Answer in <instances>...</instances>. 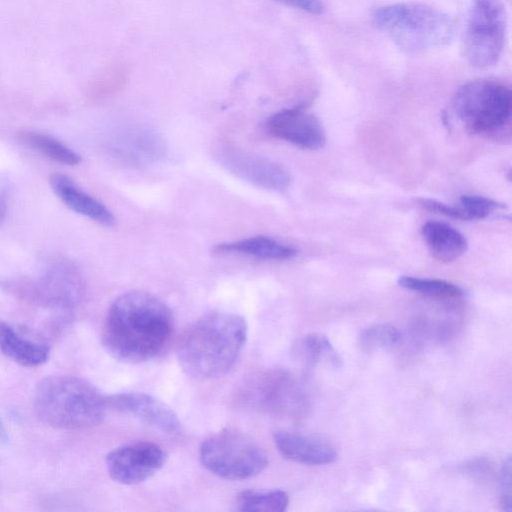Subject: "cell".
<instances>
[{
  "instance_id": "cell-22",
  "label": "cell",
  "mask_w": 512,
  "mask_h": 512,
  "mask_svg": "<svg viewBox=\"0 0 512 512\" xmlns=\"http://www.w3.org/2000/svg\"><path fill=\"white\" fill-rule=\"evenodd\" d=\"M397 282L404 289L434 297L457 298L463 295L459 286L441 279L401 276Z\"/></svg>"
},
{
  "instance_id": "cell-15",
  "label": "cell",
  "mask_w": 512,
  "mask_h": 512,
  "mask_svg": "<svg viewBox=\"0 0 512 512\" xmlns=\"http://www.w3.org/2000/svg\"><path fill=\"white\" fill-rule=\"evenodd\" d=\"M50 185L58 198L71 210L104 226H112L115 218L111 211L97 199L83 191L71 178L55 173Z\"/></svg>"
},
{
  "instance_id": "cell-26",
  "label": "cell",
  "mask_w": 512,
  "mask_h": 512,
  "mask_svg": "<svg viewBox=\"0 0 512 512\" xmlns=\"http://www.w3.org/2000/svg\"><path fill=\"white\" fill-rule=\"evenodd\" d=\"M287 6L301 10L303 12L321 15L324 11V5L321 0H276Z\"/></svg>"
},
{
  "instance_id": "cell-17",
  "label": "cell",
  "mask_w": 512,
  "mask_h": 512,
  "mask_svg": "<svg viewBox=\"0 0 512 512\" xmlns=\"http://www.w3.org/2000/svg\"><path fill=\"white\" fill-rule=\"evenodd\" d=\"M0 350L24 367H37L49 358V348L19 335L9 324L0 322Z\"/></svg>"
},
{
  "instance_id": "cell-3",
  "label": "cell",
  "mask_w": 512,
  "mask_h": 512,
  "mask_svg": "<svg viewBox=\"0 0 512 512\" xmlns=\"http://www.w3.org/2000/svg\"><path fill=\"white\" fill-rule=\"evenodd\" d=\"M34 409L45 424L62 430L89 428L105 415L107 398L85 379L54 375L41 380L34 393Z\"/></svg>"
},
{
  "instance_id": "cell-19",
  "label": "cell",
  "mask_w": 512,
  "mask_h": 512,
  "mask_svg": "<svg viewBox=\"0 0 512 512\" xmlns=\"http://www.w3.org/2000/svg\"><path fill=\"white\" fill-rule=\"evenodd\" d=\"M289 505V496L283 490H245L236 498V509L242 512H283Z\"/></svg>"
},
{
  "instance_id": "cell-12",
  "label": "cell",
  "mask_w": 512,
  "mask_h": 512,
  "mask_svg": "<svg viewBox=\"0 0 512 512\" xmlns=\"http://www.w3.org/2000/svg\"><path fill=\"white\" fill-rule=\"evenodd\" d=\"M107 398V407L132 416L168 435H179L182 424L171 407L160 399L142 392H125Z\"/></svg>"
},
{
  "instance_id": "cell-13",
  "label": "cell",
  "mask_w": 512,
  "mask_h": 512,
  "mask_svg": "<svg viewBox=\"0 0 512 512\" xmlns=\"http://www.w3.org/2000/svg\"><path fill=\"white\" fill-rule=\"evenodd\" d=\"M274 137L302 149L316 150L324 146L325 130L320 120L303 106L282 109L271 115L266 123Z\"/></svg>"
},
{
  "instance_id": "cell-1",
  "label": "cell",
  "mask_w": 512,
  "mask_h": 512,
  "mask_svg": "<svg viewBox=\"0 0 512 512\" xmlns=\"http://www.w3.org/2000/svg\"><path fill=\"white\" fill-rule=\"evenodd\" d=\"M174 331L170 308L144 291L127 292L111 304L102 331V343L116 360L142 363L159 356Z\"/></svg>"
},
{
  "instance_id": "cell-16",
  "label": "cell",
  "mask_w": 512,
  "mask_h": 512,
  "mask_svg": "<svg viewBox=\"0 0 512 512\" xmlns=\"http://www.w3.org/2000/svg\"><path fill=\"white\" fill-rule=\"evenodd\" d=\"M422 235L432 256L444 263L458 259L468 246L462 233L439 221L426 222L422 226Z\"/></svg>"
},
{
  "instance_id": "cell-7",
  "label": "cell",
  "mask_w": 512,
  "mask_h": 512,
  "mask_svg": "<svg viewBox=\"0 0 512 512\" xmlns=\"http://www.w3.org/2000/svg\"><path fill=\"white\" fill-rule=\"evenodd\" d=\"M506 20L502 0H471L464 33V54L477 68L493 66L505 42Z\"/></svg>"
},
{
  "instance_id": "cell-6",
  "label": "cell",
  "mask_w": 512,
  "mask_h": 512,
  "mask_svg": "<svg viewBox=\"0 0 512 512\" xmlns=\"http://www.w3.org/2000/svg\"><path fill=\"white\" fill-rule=\"evenodd\" d=\"M201 464L227 480H244L260 474L268 464L263 449L249 436L226 429L206 438L199 448Z\"/></svg>"
},
{
  "instance_id": "cell-24",
  "label": "cell",
  "mask_w": 512,
  "mask_h": 512,
  "mask_svg": "<svg viewBox=\"0 0 512 512\" xmlns=\"http://www.w3.org/2000/svg\"><path fill=\"white\" fill-rule=\"evenodd\" d=\"M503 205L483 196L464 195L460 198L458 209L461 220H477L488 217L493 211Z\"/></svg>"
},
{
  "instance_id": "cell-14",
  "label": "cell",
  "mask_w": 512,
  "mask_h": 512,
  "mask_svg": "<svg viewBox=\"0 0 512 512\" xmlns=\"http://www.w3.org/2000/svg\"><path fill=\"white\" fill-rule=\"evenodd\" d=\"M273 441L279 453L292 462L318 466L332 463L337 457L330 442L314 435L278 430Z\"/></svg>"
},
{
  "instance_id": "cell-28",
  "label": "cell",
  "mask_w": 512,
  "mask_h": 512,
  "mask_svg": "<svg viewBox=\"0 0 512 512\" xmlns=\"http://www.w3.org/2000/svg\"><path fill=\"white\" fill-rule=\"evenodd\" d=\"M9 440L8 432L5 428L4 423L0 418V443H7Z\"/></svg>"
},
{
  "instance_id": "cell-11",
  "label": "cell",
  "mask_w": 512,
  "mask_h": 512,
  "mask_svg": "<svg viewBox=\"0 0 512 512\" xmlns=\"http://www.w3.org/2000/svg\"><path fill=\"white\" fill-rule=\"evenodd\" d=\"M215 157L228 171L257 187L283 191L290 185L289 172L267 158L227 145L218 147Z\"/></svg>"
},
{
  "instance_id": "cell-20",
  "label": "cell",
  "mask_w": 512,
  "mask_h": 512,
  "mask_svg": "<svg viewBox=\"0 0 512 512\" xmlns=\"http://www.w3.org/2000/svg\"><path fill=\"white\" fill-rule=\"evenodd\" d=\"M20 141L47 158L65 165H77L81 161L79 154L53 138L39 132H23Z\"/></svg>"
},
{
  "instance_id": "cell-10",
  "label": "cell",
  "mask_w": 512,
  "mask_h": 512,
  "mask_svg": "<svg viewBox=\"0 0 512 512\" xmlns=\"http://www.w3.org/2000/svg\"><path fill=\"white\" fill-rule=\"evenodd\" d=\"M167 455L161 446L148 441L123 444L106 456L110 477L123 485L141 483L156 474L165 464Z\"/></svg>"
},
{
  "instance_id": "cell-2",
  "label": "cell",
  "mask_w": 512,
  "mask_h": 512,
  "mask_svg": "<svg viewBox=\"0 0 512 512\" xmlns=\"http://www.w3.org/2000/svg\"><path fill=\"white\" fill-rule=\"evenodd\" d=\"M245 319L213 312L198 319L181 338L177 356L182 369L197 379H214L229 372L246 343Z\"/></svg>"
},
{
  "instance_id": "cell-23",
  "label": "cell",
  "mask_w": 512,
  "mask_h": 512,
  "mask_svg": "<svg viewBox=\"0 0 512 512\" xmlns=\"http://www.w3.org/2000/svg\"><path fill=\"white\" fill-rule=\"evenodd\" d=\"M401 333L392 325L375 324L365 330L359 336V343L363 350H387L398 345Z\"/></svg>"
},
{
  "instance_id": "cell-21",
  "label": "cell",
  "mask_w": 512,
  "mask_h": 512,
  "mask_svg": "<svg viewBox=\"0 0 512 512\" xmlns=\"http://www.w3.org/2000/svg\"><path fill=\"white\" fill-rule=\"evenodd\" d=\"M293 353L297 358L309 364H315L322 360L337 363L339 360L328 338L316 333L299 338L293 345Z\"/></svg>"
},
{
  "instance_id": "cell-18",
  "label": "cell",
  "mask_w": 512,
  "mask_h": 512,
  "mask_svg": "<svg viewBox=\"0 0 512 512\" xmlns=\"http://www.w3.org/2000/svg\"><path fill=\"white\" fill-rule=\"evenodd\" d=\"M216 254H243L264 260H286L296 255V250L265 236H255L235 242L217 244Z\"/></svg>"
},
{
  "instance_id": "cell-27",
  "label": "cell",
  "mask_w": 512,
  "mask_h": 512,
  "mask_svg": "<svg viewBox=\"0 0 512 512\" xmlns=\"http://www.w3.org/2000/svg\"><path fill=\"white\" fill-rule=\"evenodd\" d=\"M7 214V202L5 198L0 195V226L2 225Z\"/></svg>"
},
{
  "instance_id": "cell-5",
  "label": "cell",
  "mask_w": 512,
  "mask_h": 512,
  "mask_svg": "<svg viewBox=\"0 0 512 512\" xmlns=\"http://www.w3.org/2000/svg\"><path fill=\"white\" fill-rule=\"evenodd\" d=\"M451 109L468 131L475 134L493 132L510 120L511 91L497 81H471L457 90Z\"/></svg>"
},
{
  "instance_id": "cell-8",
  "label": "cell",
  "mask_w": 512,
  "mask_h": 512,
  "mask_svg": "<svg viewBox=\"0 0 512 512\" xmlns=\"http://www.w3.org/2000/svg\"><path fill=\"white\" fill-rule=\"evenodd\" d=\"M237 400L258 411L283 415L296 414L304 406L297 381L280 369L258 371L245 378L238 388Z\"/></svg>"
},
{
  "instance_id": "cell-25",
  "label": "cell",
  "mask_w": 512,
  "mask_h": 512,
  "mask_svg": "<svg viewBox=\"0 0 512 512\" xmlns=\"http://www.w3.org/2000/svg\"><path fill=\"white\" fill-rule=\"evenodd\" d=\"M500 505L504 511H511V458L508 456L500 471Z\"/></svg>"
},
{
  "instance_id": "cell-4",
  "label": "cell",
  "mask_w": 512,
  "mask_h": 512,
  "mask_svg": "<svg viewBox=\"0 0 512 512\" xmlns=\"http://www.w3.org/2000/svg\"><path fill=\"white\" fill-rule=\"evenodd\" d=\"M373 23L398 47L422 53L448 45L455 34V23L446 12L419 2H401L378 7Z\"/></svg>"
},
{
  "instance_id": "cell-9",
  "label": "cell",
  "mask_w": 512,
  "mask_h": 512,
  "mask_svg": "<svg viewBox=\"0 0 512 512\" xmlns=\"http://www.w3.org/2000/svg\"><path fill=\"white\" fill-rule=\"evenodd\" d=\"M84 291V281L77 268L68 260L56 259L35 283L24 286L23 293L44 307L71 311L82 301Z\"/></svg>"
}]
</instances>
